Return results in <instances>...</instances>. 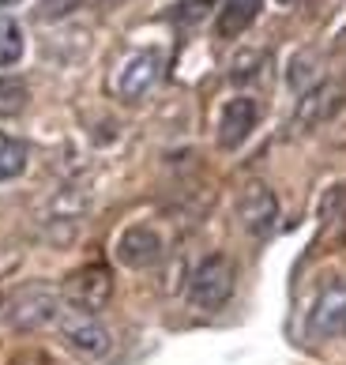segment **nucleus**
Here are the masks:
<instances>
[{
	"label": "nucleus",
	"instance_id": "1a4fd4ad",
	"mask_svg": "<svg viewBox=\"0 0 346 365\" xmlns=\"http://www.w3.org/2000/svg\"><path fill=\"white\" fill-rule=\"evenodd\" d=\"M117 260H121L125 267H132V272H147V267H154L158 260H162V237H158V230L151 226H128L121 237H117Z\"/></svg>",
	"mask_w": 346,
	"mask_h": 365
},
{
	"label": "nucleus",
	"instance_id": "aec40b11",
	"mask_svg": "<svg viewBox=\"0 0 346 365\" xmlns=\"http://www.w3.org/2000/svg\"><path fill=\"white\" fill-rule=\"evenodd\" d=\"M0 309H4V297H0Z\"/></svg>",
	"mask_w": 346,
	"mask_h": 365
},
{
	"label": "nucleus",
	"instance_id": "dca6fc26",
	"mask_svg": "<svg viewBox=\"0 0 346 365\" xmlns=\"http://www.w3.org/2000/svg\"><path fill=\"white\" fill-rule=\"evenodd\" d=\"M260 64H263V53H245V57H237L234 61V79L241 83V79H252V76H260Z\"/></svg>",
	"mask_w": 346,
	"mask_h": 365
},
{
	"label": "nucleus",
	"instance_id": "f8f14e48",
	"mask_svg": "<svg viewBox=\"0 0 346 365\" xmlns=\"http://www.w3.org/2000/svg\"><path fill=\"white\" fill-rule=\"evenodd\" d=\"M31 102V87L23 83L19 76H0V120L19 117Z\"/></svg>",
	"mask_w": 346,
	"mask_h": 365
},
{
	"label": "nucleus",
	"instance_id": "ddd939ff",
	"mask_svg": "<svg viewBox=\"0 0 346 365\" xmlns=\"http://www.w3.org/2000/svg\"><path fill=\"white\" fill-rule=\"evenodd\" d=\"M26 158H31V151H26V143H23V140L0 136V181L19 178V173L26 170Z\"/></svg>",
	"mask_w": 346,
	"mask_h": 365
},
{
	"label": "nucleus",
	"instance_id": "a211bd4d",
	"mask_svg": "<svg viewBox=\"0 0 346 365\" xmlns=\"http://www.w3.org/2000/svg\"><path fill=\"white\" fill-rule=\"evenodd\" d=\"M11 365H61L53 354H46V350H26V354H19Z\"/></svg>",
	"mask_w": 346,
	"mask_h": 365
},
{
	"label": "nucleus",
	"instance_id": "39448f33",
	"mask_svg": "<svg viewBox=\"0 0 346 365\" xmlns=\"http://www.w3.org/2000/svg\"><path fill=\"white\" fill-rule=\"evenodd\" d=\"M237 222L252 237H268L278 222V200L263 181H248L237 196Z\"/></svg>",
	"mask_w": 346,
	"mask_h": 365
},
{
	"label": "nucleus",
	"instance_id": "20e7f679",
	"mask_svg": "<svg viewBox=\"0 0 346 365\" xmlns=\"http://www.w3.org/2000/svg\"><path fill=\"white\" fill-rule=\"evenodd\" d=\"M110 297H113V275L102 264H87L64 279V305L98 313V309L110 305Z\"/></svg>",
	"mask_w": 346,
	"mask_h": 365
},
{
	"label": "nucleus",
	"instance_id": "4468645a",
	"mask_svg": "<svg viewBox=\"0 0 346 365\" xmlns=\"http://www.w3.org/2000/svg\"><path fill=\"white\" fill-rule=\"evenodd\" d=\"M23 26L11 16H0V68H11L23 57Z\"/></svg>",
	"mask_w": 346,
	"mask_h": 365
},
{
	"label": "nucleus",
	"instance_id": "9d476101",
	"mask_svg": "<svg viewBox=\"0 0 346 365\" xmlns=\"http://www.w3.org/2000/svg\"><path fill=\"white\" fill-rule=\"evenodd\" d=\"M346 331V282H331V287L313 302L309 313V335L313 339H331V335Z\"/></svg>",
	"mask_w": 346,
	"mask_h": 365
},
{
	"label": "nucleus",
	"instance_id": "f3484780",
	"mask_svg": "<svg viewBox=\"0 0 346 365\" xmlns=\"http://www.w3.org/2000/svg\"><path fill=\"white\" fill-rule=\"evenodd\" d=\"M79 8V0H42L38 4V19H61V16H68V11H75Z\"/></svg>",
	"mask_w": 346,
	"mask_h": 365
},
{
	"label": "nucleus",
	"instance_id": "0eeeda50",
	"mask_svg": "<svg viewBox=\"0 0 346 365\" xmlns=\"http://www.w3.org/2000/svg\"><path fill=\"white\" fill-rule=\"evenodd\" d=\"M256 125H260V102L248 98V94H237L219 113V147L222 151H237Z\"/></svg>",
	"mask_w": 346,
	"mask_h": 365
},
{
	"label": "nucleus",
	"instance_id": "f257e3e1",
	"mask_svg": "<svg viewBox=\"0 0 346 365\" xmlns=\"http://www.w3.org/2000/svg\"><path fill=\"white\" fill-rule=\"evenodd\" d=\"M237 287V267L230 256H207V260L196 264V272L189 279V305L199 309V313H219V309L234 297Z\"/></svg>",
	"mask_w": 346,
	"mask_h": 365
},
{
	"label": "nucleus",
	"instance_id": "9b49d317",
	"mask_svg": "<svg viewBox=\"0 0 346 365\" xmlns=\"http://www.w3.org/2000/svg\"><path fill=\"white\" fill-rule=\"evenodd\" d=\"M263 0H222L215 16V34L219 38H241L252 23H256Z\"/></svg>",
	"mask_w": 346,
	"mask_h": 365
},
{
	"label": "nucleus",
	"instance_id": "6ab92c4d",
	"mask_svg": "<svg viewBox=\"0 0 346 365\" xmlns=\"http://www.w3.org/2000/svg\"><path fill=\"white\" fill-rule=\"evenodd\" d=\"M11 4H19V0H0V8H11Z\"/></svg>",
	"mask_w": 346,
	"mask_h": 365
},
{
	"label": "nucleus",
	"instance_id": "423d86ee",
	"mask_svg": "<svg viewBox=\"0 0 346 365\" xmlns=\"http://www.w3.org/2000/svg\"><path fill=\"white\" fill-rule=\"evenodd\" d=\"M339 106H342V87L335 83V79H320V83L305 87V94L298 98L294 128L298 132H313V128L327 125V120L339 113Z\"/></svg>",
	"mask_w": 346,
	"mask_h": 365
},
{
	"label": "nucleus",
	"instance_id": "7ed1b4c3",
	"mask_svg": "<svg viewBox=\"0 0 346 365\" xmlns=\"http://www.w3.org/2000/svg\"><path fill=\"white\" fill-rule=\"evenodd\" d=\"M61 309H64V302H61L57 290L26 287V290H19L16 297H11V305L4 309V317H8V324L16 331H42V328H49V324H57Z\"/></svg>",
	"mask_w": 346,
	"mask_h": 365
},
{
	"label": "nucleus",
	"instance_id": "6e6552de",
	"mask_svg": "<svg viewBox=\"0 0 346 365\" xmlns=\"http://www.w3.org/2000/svg\"><path fill=\"white\" fill-rule=\"evenodd\" d=\"M158 76H162V53L140 49V53H132L121 64V72H117V94H121L125 102H136L158 83Z\"/></svg>",
	"mask_w": 346,
	"mask_h": 365
},
{
	"label": "nucleus",
	"instance_id": "2eb2a0df",
	"mask_svg": "<svg viewBox=\"0 0 346 365\" xmlns=\"http://www.w3.org/2000/svg\"><path fill=\"white\" fill-rule=\"evenodd\" d=\"M219 0H177V8H173V19L181 26H196L199 19H207V11L215 8Z\"/></svg>",
	"mask_w": 346,
	"mask_h": 365
},
{
	"label": "nucleus",
	"instance_id": "f03ea898",
	"mask_svg": "<svg viewBox=\"0 0 346 365\" xmlns=\"http://www.w3.org/2000/svg\"><path fill=\"white\" fill-rule=\"evenodd\" d=\"M57 328L64 335V343H68L75 354L83 358H105L113 350V335L110 328L98 320V313H87V309H75V305H64L61 317H57Z\"/></svg>",
	"mask_w": 346,
	"mask_h": 365
}]
</instances>
